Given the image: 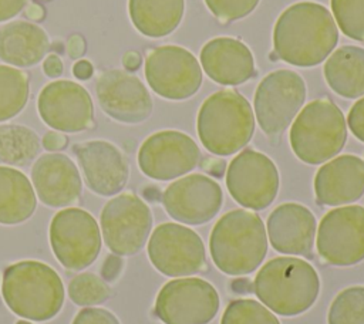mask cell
Masks as SVG:
<instances>
[{"label": "cell", "instance_id": "obj_1", "mask_svg": "<svg viewBox=\"0 0 364 324\" xmlns=\"http://www.w3.org/2000/svg\"><path fill=\"white\" fill-rule=\"evenodd\" d=\"M338 30L321 4L300 1L287 7L273 28L274 54L297 67L320 64L336 47Z\"/></svg>", "mask_w": 364, "mask_h": 324}, {"label": "cell", "instance_id": "obj_2", "mask_svg": "<svg viewBox=\"0 0 364 324\" xmlns=\"http://www.w3.org/2000/svg\"><path fill=\"white\" fill-rule=\"evenodd\" d=\"M209 250L222 273L229 276L253 273L267 253V234L262 219L245 209L225 213L210 232Z\"/></svg>", "mask_w": 364, "mask_h": 324}, {"label": "cell", "instance_id": "obj_3", "mask_svg": "<svg viewBox=\"0 0 364 324\" xmlns=\"http://www.w3.org/2000/svg\"><path fill=\"white\" fill-rule=\"evenodd\" d=\"M253 291L270 311L294 317L316 303L320 279L316 269L303 259L276 257L259 269Z\"/></svg>", "mask_w": 364, "mask_h": 324}, {"label": "cell", "instance_id": "obj_4", "mask_svg": "<svg viewBox=\"0 0 364 324\" xmlns=\"http://www.w3.org/2000/svg\"><path fill=\"white\" fill-rule=\"evenodd\" d=\"M1 294L14 314L33 321L55 317L64 303L60 276L48 264L36 260L9 266L3 274Z\"/></svg>", "mask_w": 364, "mask_h": 324}, {"label": "cell", "instance_id": "obj_5", "mask_svg": "<svg viewBox=\"0 0 364 324\" xmlns=\"http://www.w3.org/2000/svg\"><path fill=\"white\" fill-rule=\"evenodd\" d=\"M196 131L202 145L210 153L233 155L252 139L255 131L252 107L237 91H218L200 105Z\"/></svg>", "mask_w": 364, "mask_h": 324}, {"label": "cell", "instance_id": "obj_6", "mask_svg": "<svg viewBox=\"0 0 364 324\" xmlns=\"http://www.w3.org/2000/svg\"><path fill=\"white\" fill-rule=\"evenodd\" d=\"M289 139L294 155L301 162L323 163L334 158L346 144L344 115L330 99H314L293 121Z\"/></svg>", "mask_w": 364, "mask_h": 324}, {"label": "cell", "instance_id": "obj_7", "mask_svg": "<svg viewBox=\"0 0 364 324\" xmlns=\"http://www.w3.org/2000/svg\"><path fill=\"white\" fill-rule=\"evenodd\" d=\"M306 99L303 78L290 70L267 74L255 92V112L267 136H280L291 124Z\"/></svg>", "mask_w": 364, "mask_h": 324}, {"label": "cell", "instance_id": "obj_8", "mask_svg": "<svg viewBox=\"0 0 364 324\" xmlns=\"http://www.w3.org/2000/svg\"><path fill=\"white\" fill-rule=\"evenodd\" d=\"M154 311L164 324H208L219 311V294L203 279H175L161 287Z\"/></svg>", "mask_w": 364, "mask_h": 324}, {"label": "cell", "instance_id": "obj_9", "mask_svg": "<svg viewBox=\"0 0 364 324\" xmlns=\"http://www.w3.org/2000/svg\"><path fill=\"white\" fill-rule=\"evenodd\" d=\"M50 244L65 269L82 270L95 261L101 250L98 223L82 209H63L50 223Z\"/></svg>", "mask_w": 364, "mask_h": 324}, {"label": "cell", "instance_id": "obj_10", "mask_svg": "<svg viewBox=\"0 0 364 324\" xmlns=\"http://www.w3.org/2000/svg\"><path fill=\"white\" fill-rule=\"evenodd\" d=\"M151 227V209L134 193H121L102 207L104 243L117 256L136 254L145 246Z\"/></svg>", "mask_w": 364, "mask_h": 324}, {"label": "cell", "instance_id": "obj_11", "mask_svg": "<svg viewBox=\"0 0 364 324\" xmlns=\"http://www.w3.org/2000/svg\"><path fill=\"white\" fill-rule=\"evenodd\" d=\"M316 247L331 266H354L364 260V207L358 205L328 210L318 223Z\"/></svg>", "mask_w": 364, "mask_h": 324}, {"label": "cell", "instance_id": "obj_12", "mask_svg": "<svg viewBox=\"0 0 364 324\" xmlns=\"http://www.w3.org/2000/svg\"><path fill=\"white\" fill-rule=\"evenodd\" d=\"M280 186L274 162L255 149L237 153L226 171V188L243 207L263 210L273 203Z\"/></svg>", "mask_w": 364, "mask_h": 324}, {"label": "cell", "instance_id": "obj_13", "mask_svg": "<svg viewBox=\"0 0 364 324\" xmlns=\"http://www.w3.org/2000/svg\"><path fill=\"white\" fill-rule=\"evenodd\" d=\"M152 266L168 277H186L200 271L206 263L205 246L199 234L179 223H162L148 242Z\"/></svg>", "mask_w": 364, "mask_h": 324}, {"label": "cell", "instance_id": "obj_14", "mask_svg": "<svg viewBox=\"0 0 364 324\" xmlns=\"http://www.w3.org/2000/svg\"><path fill=\"white\" fill-rule=\"evenodd\" d=\"M145 77L158 95L186 99L202 84V70L195 55L179 45H162L151 51L145 61Z\"/></svg>", "mask_w": 364, "mask_h": 324}, {"label": "cell", "instance_id": "obj_15", "mask_svg": "<svg viewBox=\"0 0 364 324\" xmlns=\"http://www.w3.org/2000/svg\"><path fill=\"white\" fill-rule=\"evenodd\" d=\"M196 142L179 131H159L148 136L138 151L144 175L155 180H171L191 172L199 162Z\"/></svg>", "mask_w": 364, "mask_h": 324}, {"label": "cell", "instance_id": "obj_16", "mask_svg": "<svg viewBox=\"0 0 364 324\" xmlns=\"http://www.w3.org/2000/svg\"><path fill=\"white\" fill-rule=\"evenodd\" d=\"M223 193L216 180L192 173L172 182L162 195L166 213L185 225H203L220 210Z\"/></svg>", "mask_w": 364, "mask_h": 324}, {"label": "cell", "instance_id": "obj_17", "mask_svg": "<svg viewBox=\"0 0 364 324\" xmlns=\"http://www.w3.org/2000/svg\"><path fill=\"white\" fill-rule=\"evenodd\" d=\"M41 119L55 131L80 132L92 125L94 105L84 87L58 80L47 84L37 101Z\"/></svg>", "mask_w": 364, "mask_h": 324}, {"label": "cell", "instance_id": "obj_18", "mask_svg": "<svg viewBox=\"0 0 364 324\" xmlns=\"http://www.w3.org/2000/svg\"><path fill=\"white\" fill-rule=\"evenodd\" d=\"M95 91L102 111L119 122L139 124L152 112V98L142 81L122 70L102 72Z\"/></svg>", "mask_w": 364, "mask_h": 324}, {"label": "cell", "instance_id": "obj_19", "mask_svg": "<svg viewBox=\"0 0 364 324\" xmlns=\"http://www.w3.org/2000/svg\"><path fill=\"white\" fill-rule=\"evenodd\" d=\"M87 186L101 196L118 193L127 183L129 168L124 153L111 142L88 141L77 148Z\"/></svg>", "mask_w": 364, "mask_h": 324}, {"label": "cell", "instance_id": "obj_20", "mask_svg": "<svg viewBox=\"0 0 364 324\" xmlns=\"http://www.w3.org/2000/svg\"><path fill=\"white\" fill-rule=\"evenodd\" d=\"M267 236L272 247L279 253L311 257L316 217L300 203L279 205L269 215Z\"/></svg>", "mask_w": 364, "mask_h": 324}, {"label": "cell", "instance_id": "obj_21", "mask_svg": "<svg viewBox=\"0 0 364 324\" xmlns=\"http://www.w3.org/2000/svg\"><path fill=\"white\" fill-rule=\"evenodd\" d=\"M38 199L51 207L74 203L81 195V178L74 162L61 153L40 156L31 169Z\"/></svg>", "mask_w": 364, "mask_h": 324}, {"label": "cell", "instance_id": "obj_22", "mask_svg": "<svg viewBox=\"0 0 364 324\" xmlns=\"http://www.w3.org/2000/svg\"><path fill=\"white\" fill-rule=\"evenodd\" d=\"M317 203L340 206L364 195V161L355 155H341L320 166L314 176Z\"/></svg>", "mask_w": 364, "mask_h": 324}, {"label": "cell", "instance_id": "obj_23", "mask_svg": "<svg viewBox=\"0 0 364 324\" xmlns=\"http://www.w3.org/2000/svg\"><path fill=\"white\" fill-rule=\"evenodd\" d=\"M200 64L205 72L222 85H237L256 74L250 50L230 37L208 41L200 51Z\"/></svg>", "mask_w": 364, "mask_h": 324}, {"label": "cell", "instance_id": "obj_24", "mask_svg": "<svg viewBox=\"0 0 364 324\" xmlns=\"http://www.w3.org/2000/svg\"><path fill=\"white\" fill-rule=\"evenodd\" d=\"M48 44L46 31L28 21H13L0 28V60L11 65L37 64L48 50Z\"/></svg>", "mask_w": 364, "mask_h": 324}, {"label": "cell", "instance_id": "obj_25", "mask_svg": "<svg viewBox=\"0 0 364 324\" xmlns=\"http://www.w3.org/2000/svg\"><path fill=\"white\" fill-rule=\"evenodd\" d=\"M324 78L330 88L344 98L364 95V48L344 45L326 61Z\"/></svg>", "mask_w": 364, "mask_h": 324}, {"label": "cell", "instance_id": "obj_26", "mask_svg": "<svg viewBox=\"0 0 364 324\" xmlns=\"http://www.w3.org/2000/svg\"><path fill=\"white\" fill-rule=\"evenodd\" d=\"M37 199L28 178L10 166H0V223L18 225L36 210Z\"/></svg>", "mask_w": 364, "mask_h": 324}, {"label": "cell", "instance_id": "obj_27", "mask_svg": "<svg viewBox=\"0 0 364 324\" xmlns=\"http://www.w3.org/2000/svg\"><path fill=\"white\" fill-rule=\"evenodd\" d=\"M183 0H128V11L135 28L148 37L171 34L183 16Z\"/></svg>", "mask_w": 364, "mask_h": 324}, {"label": "cell", "instance_id": "obj_28", "mask_svg": "<svg viewBox=\"0 0 364 324\" xmlns=\"http://www.w3.org/2000/svg\"><path fill=\"white\" fill-rule=\"evenodd\" d=\"M40 141L23 125H0V163L26 165L38 153Z\"/></svg>", "mask_w": 364, "mask_h": 324}, {"label": "cell", "instance_id": "obj_29", "mask_svg": "<svg viewBox=\"0 0 364 324\" xmlns=\"http://www.w3.org/2000/svg\"><path fill=\"white\" fill-rule=\"evenodd\" d=\"M27 75L13 67L0 65V122L16 117L27 104Z\"/></svg>", "mask_w": 364, "mask_h": 324}, {"label": "cell", "instance_id": "obj_30", "mask_svg": "<svg viewBox=\"0 0 364 324\" xmlns=\"http://www.w3.org/2000/svg\"><path fill=\"white\" fill-rule=\"evenodd\" d=\"M327 324H364V286L344 288L334 297Z\"/></svg>", "mask_w": 364, "mask_h": 324}, {"label": "cell", "instance_id": "obj_31", "mask_svg": "<svg viewBox=\"0 0 364 324\" xmlns=\"http://www.w3.org/2000/svg\"><path fill=\"white\" fill-rule=\"evenodd\" d=\"M220 324H280V321L262 303L252 298H239L228 304Z\"/></svg>", "mask_w": 364, "mask_h": 324}, {"label": "cell", "instance_id": "obj_32", "mask_svg": "<svg viewBox=\"0 0 364 324\" xmlns=\"http://www.w3.org/2000/svg\"><path fill=\"white\" fill-rule=\"evenodd\" d=\"M331 10L340 30L364 43V0H331Z\"/></svg>", "mask_w": 364, "mask_h": 324}, {"label": "cell", "instance_id": "obj_33", "mask_svg": "<svg viewBox=\"0 0 364 324\" xmlns=\"http://www.w3.org/2000/svg\"><path fill=\"white\" fill-rule=\"evenodd\" d=\"M68 296L78 306H95L104 303L109 296V288L102 279L92 273H81L68 284Z\"/></svg>", "mask_w": 364, "mask_h": 324}, {"label": "cell", "instance_id": "obj_34", "mask_svg": "<svg viewBox=\"0 0 364 324\" xmlns=\"http://www.w3.org/2000/svg\"><path fill=\"white\" fill-rule=\"evenodd\" d=\"M205 3L219 21L229 23L250 14L259 0H205Z\"/></svg>", "mask_w": 364, "mask_h": 324}, {"label": "cell", "instance_id": "obj_35", "mask_svg": "<svg viewBox=\"0 0 364 324\" xmlns=\"http://www.w3.org/2000/svg\"><path fill=\"white\" fill-rule=\"evenodd\" d=\"M73 324H119L118 318L105 308L88 307L81 310L73 320Z\"/></svg>", "mask_w": 364, "mask_h": 324}, {"label": "cell", "instance_id": "obj_36", "mask_svg": "<svg viewBox=\"0 0 364 324\" xmlns=\"http://www.w3.org/2000/svg\"><path fill=\"white\" fill-rule=\"evenodd\" d=\"M347 124L353 135L361 142H364V97L351 107Z\"/></svg>", "mask_w": 364, "mask_h": 324}, {"label": "cell", "instance_id": "obj_37", "mask_svg": "<svg viewBox=\"0 0 364 324\" xmlns=\"http://www.w3.org/2000/svg\"><path fill=\"white\" fill-rule=\"evenodd\" d=\"M121 267H122V260L119 256H115V254H109L104 263H102V267H101V274H102V279L105 280H114L119 271H121Z\"/></svg>", "mask_w": 364, "mask_h": 324}, {"label": "cell", "instance_id": "obj_38", "mask_svg": "<svg viewBox=\"0 0 364 324\" xmlns=\"http://www.w3.org/2000/svg\"><path fill=\"white\" fill-rule=\"evenodd\" d=\"M27 0H0V21H6L17 16Z\"/></svg>", "mask_w": 364, "mask_h": 324}, {"label": "cell", "instance_id": "obj_39", "mask_svg": "<svg viewBox=\"0 0 364 324\" xmlns=\"http://www.w3.org/2000/svg\"><path fill=\"white\" fill-rule=\"evenodd\" d=\"M67 142H68V139L65 135H63L60 132H54V131L47 132L43 138V145L48 151H60V149L65 148Z\"/></svg>", "mask_w": 364, "mask_h": 324}, {"label": "cell", "instance_id": "obj_40", "mask_svg": "<svg viewBox=\"0 0 364 324\" xmlns=\"http://www.w3.org/2000/svg\"><path fill=\"white\" fill-rule=\"evenodd\" d=\"M43 68H44V72L48 77H58L63 72V63H61L58 55L51 54L46 58V61L43 64Z\"/></svg>", "mask_w": 364, "mask_h": 324}, {"label": "cell", "instance_id": "obj_41", "mask_svg": "<svg viewBox=\"0 0 364 324\" xmlns=\"http://www.w3.org/2000/svg\"><path fill=\"white\" fill-rule=\"evenodd\" d=\"M68 53L73 58H78L80 55H82L84 50H85V44H84V40L81 36L78 34H73L70 38H68Z\"/></svg>", "mask_w": 364, "mask_h": 324}, {"label": "cell", "instance_id": "obj_42", "mask_svg": "<svg viewBox=\"0 0 364 324\" xmlns=\"http://www.w3.org/2000/svg\"><path fill=\"white\" fill-rule=\"evenodd\" d=\"M92 71H94L92 65L87 60H80L78 63L74 64V68H73L74 75L80 80H88L92 75Z\"/></svg>", "mask_w": 364, "mask_h": 324}, {"label": "cell", "instance_id": "obj_43", "mask_svg": "<svg viewBox=\"0 0 364 324\" xmlns=\"http://www.w3.org/2000/svg\"><path fill=\"white\" fill-rule=\"evenodd\" d=\"M122 64L127 70H138V67L141 65V55L136 51H128L122 57Z\"/></svg>", "mask_w": 364, "mask_h": 324}, {"label": "cell", "instance_id": "obj_44", "mask_svg": "<svg viewBox=\"0 0 364 324\" xmlns=\"http://www.w3.org/2000/svg\"><path fill=\"white\" fill-rule=\"evenodd\" d=\"M26 16L30 18V20H41L43 16H44V10L38 6V4H30L27 9H26Z\"/></svg>", "mask_w": 364, "mask_h": 324}, {"label": "cell", "instance_id": "obj_45", "mask_svg": "<svg viewBox=\"0 0 364 324\" xmlns=\"http://www.w3.org/2000/svg\"><path fill=\"white\" fill-rule=\"evenodd\" d=\"M16 324H31V323H28V321H23V320H21V321H17Z\"/></svg>", "mask_w": 364, "mask_h": 324}]
</instances>
